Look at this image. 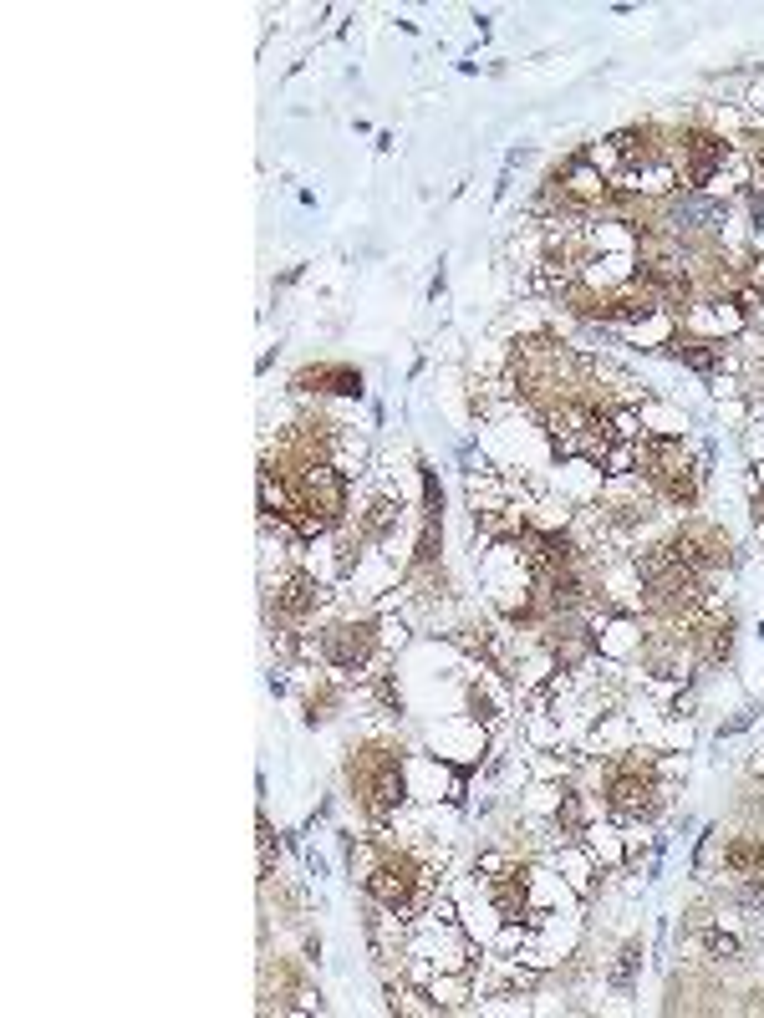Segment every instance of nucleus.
Segmentation results:
<instances>
[{"label":"nucleus","instance_id":"obj_1","mask_svg":"<svg viewBox=\"0 0 764 1018\" xmlns=\"http://www.w3.org/2000/svg\"><path fill=\"white\" fill-rule=\"evenodd\" d=\"M367 891L377 907H388L393 917H413L418 912V896H423V871L413 861H382L372 876H367Z\"/></svg>","mask_w":764,"mask_h":1018},{"label":"nucleus","instance_id":"obj_2","mask_svg":"<svg viewBox=\"0 0 764 1018\" xmlns=\"http://www.w3.org/2000/svg\"><path fill=\"white\" fill-rule=\"evenodd\" d=\"M678 158H683V179L698 189V184H708V179H714L719 168L729 163V148H724V138H714V133L688 128V133L678 138Z\"/></svg>","mask_w":764,"mask_h":1018},{"label":"nucleus","instance_id":"obj_3","mask_svg":"<svg viewBox=\"0 0 764 1018\" xmlns=\"http://www.w3.org/2000/svg\"><path fill=\"white\" fill-rule=\"evenodd\" d=\"M607 805H612L622 820H642V815H652V810H658V779H652L647 769H622V774H612V784H607Z\"/></svg>","mask_w":764,"mask_h":1018},{"label":"nucleus","instance_id":"obj_4","mask_svg":"<svg viewBox=\"0 0 764 1018\" xmlns=\"http://www.w3.org/2000/svg\"><path fill=\"white\" fill-rule=\"evenodd\" d=\"M326 662L332 667H342V672H362L367 662H372V647H377V637H372V627H337V632H326Z\"/></svg>","mask_w":764,"mask_h":1018},{"label":"nucleus","instance_id":"obj_5","mask_svg":"<svg viewBox=\"0 0 764 1018\" xmlns=\"http://www.w3.org/2000/svg\"><path fill=\"white\" fill-rule=\"evenodd\" d=\"M668 550H673V560H678V565H688V571H703V565H719V560L729 555L724 535H714V530H683V535H673V540H668Z\"/></svg>","mask_w":764,"mask_h":1018},{"label":"nucleus","instance_id":"obj_6","mask_svg":"<svg viewBox=\"0 0 764 1018\" xmlns=\"http://www.w3.org/2000/svg\"><path fill=\"white\" fill-rule=\"evenodd\" d=\"M398 805H403V774H398L393 759H377V769L367 774V810L377 820H388Z\"/></svg>","mask_w":764,"mask_h":1018},{"label":"nucleus","instance_id":"obj_7","mask_svg":"<svg viewBox=\"0 0 764 1018\" xmlns=\"http://www.w3.org/2000/svg\"><path fill=\"white\" fill-rule=\"evenodd\" d=\"M673 224H678V230H719V224H724V204L703 199V194H683L673 204Z\"/></svg>","mask_w":764,"mask_h":1018},{"label":"nucleus","instance_id":"obj_8","mask_svg":"<svg viewBox=\"0 0 764 1018\" xmlns=\"http://www.w3.org/2000/svg\"><path fill=\"white\" fill-rule=\"evenodd\" d=\"M316 601H321V591H316V581H306V576H291L281 591H276V616L281 621H301L306 611H316Z\"/></svg>","mask_w":764,"mask_h":1018},{"label":"nucleus","instance_id":"obj_9","mask_svg":"<svg viewBox=\"0 0 764 1018\" xmlns=\"http://www.w3.org/2000/svg\"><path fill=\"white\" fill-rule=\"evenodd\" d=\"M296 387H321V392H342V398H357L362 392V377L352 367H311L296 377Z\"/></svg>","mask_w":764,"mask_h":1018},{"label":"nucleus","instance_id":"obj_10","mask_svg":"<svg viewBox=\"0 0 764 1018\" xmlns=\"http://www.w3.org/2000/svg\"><path fill=\"white\" fill-rule=\"evenodd\" d=\"M724 871L729 876H764V845L759 840H729V851H724Z\"/></svg>","mask_w":764,"mask_h":1018},{"label":"nucleus","instance_id":"obj_11","mask_svg":"<svg viewBox=\"0 0 764 1018\" xmlns=\"http://www.w3.org/2000/svg\"><path fill=\"white\" fill-rule=\"evenodd\" d=\"M703 652L708 657H729V621H714V627H708V637H703Z\"/></svg>","mask_w":764,"mask_h":1018},{"label":"nucleus","instance_id":"obj_12","mask_svg":"<svg viewBox=\"0 0 764 1018\" xmlns=\"http://www.w3.org/2000/svg\"><path fill=\"white\" fill-rule=\"evenodd\" d=\"M759 291H764V255H754L744 270V301H759Z\"/></svg>","mask_w":764,"mask_h":1018},{"label":"nucleus","instance_id":"obj_13","mask_svg":"<svg viewBox=\"0 0 764 1018\" xmlns=\"http://www.w3.org/2000/svg\"><path fill=\"white\" fill-rule=\"evenodd\" d=\"M708 952H714V957H734V952H739V942H734V937H724V932H708Z\"/></svg>","mask_w":764,"mask_h":1018},{"label":"nucleus","instance_id":"obj_14","mask_svg":"<svg viewBox=\"0 0 764 1018\" xmlns=\"http://www.w3.org/2000/svg\"><path fill=\"white\" fill-rule=\"evenodd\" d=\"M678 357H683V362H693V367H703V372L714 367V352H703V347H678Z\"/></svg>","mask_w":764,"mask_h":1018},{"label":"nucleus","instance_id":"obj_15","mask_svg":"<svg viewBox=\"0 0 764 1018\" xmlns=\"http://www.w3.org/2000/svg\"><path fill=\"white\" fill-rule=\"evenodd\" d=\"M632 968H637V947H627V952H622V963H617V973H612V978H617V983H627V978H632Z\"/></svg>","mask_w":764,"mask_h":1018},{"label":"nucleus","instance_id":"obj_16","mask_svg":"<svg viewBox=\"0 0 764 1018\" xmlns=\"http://www.w3.org/2000/svg\"><path fill=\"white\" fill-rule=\"evenodd\" d=\"M759 168H764V138H759Z\"/></svg>","mask_w":764,"mask_h":1018}]
</instances>
